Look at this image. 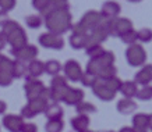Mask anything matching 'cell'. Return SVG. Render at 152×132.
I'll list each match as a JSON object with an SVG mask.
<instances>
[{
	"mask_svg": "<svg viewBox=\"0 0 152 132\" xmlns=\"http://www.w3.org/2000/svg\"><path fill=\"white\" fill-rule=\"evenodd\" d=\"M71 20H73V15L70 13V10H59V11H52L46 14L43 22L48 32L63 35L67 31H71V27H73Z\"/></svg>",
	"mask_w": 152,
	"mask_h": 132,
	"instance_id": "1",
	"label": "cell"
},
{
	"mask_svg": "<svg viewBox=\"0 0 152 132\" xmlns=\"http://www.w3.org/2000/svg\"><path fill=\"white\" fill-rule=\"evenodd\" d=\"M1 32L4 33L7 43H10V46H11V50H18V49L28 45L27 33L24 32L23 27L17 21L9 20L1 27Z\"/></svg>",
	"mask_w": 152,
	"mask_h": 132,
	"instance_id": "2",
	"label": "cell"
},
{
	"mask_svg": "<svg viewBox=\"0 0 152 132\" xmlns=\"http://www.w3.org/2000/svg\"><path fill=\"white\" fill-rule=\"evenodd\" d=\"M102 22H103V18H102L101 13H99V11H95V10H91V11H87V13L84 14L83 18L80 20L78 22L74 24L73 27H71V31L89 35V33L95 31Z\"/></svg>",
	"mask_w": 152,
	"mask_h": 132,
	"instance_id": "3",
	"label": "cell"
},
{
	"mask_svg": "<svg viewBox=\"0 0 152 132\" xmlns=\"http://www.w3.org/2000/svg\"><path fill=\"white\" fill-rule=\"evenodd\" d=\"M126 60L131 67H142L147 63V51L142 45L135 43L127 47L126 50Z\"/></svg>",
	"mask_w": 152,
	"mask_h": 132,
	"instance_id": "4",
	"label": "cell"
},
{
	"mask_svg": "<svg viewBox=\"0 0 152 132\" xmlns=\"http://www.w3.org/2000/svg\"><path fill=\"white\" fill-rule=\"evenodd\" d=\"M106 28L109 32V36L120 38L124 32L133 29V22L129 18L117 17L115 20H106Z\"/></svg>",
	"mask_w": 152,
	"mask_h": 132,
	"instance_id": "5",
	"label": "cell"
},
{
	"mask_svg": "<svg viewBox=\"0 0 152 132\" xmlns=\"http://www.w3.org/2000/svg\"><path fill=\"white\" fill-rule=\"evenodd\" d=\"M67 89H69V85H67V79L64 77H61V75L53 77L50 81V86H49L50 100H53V103L63 102V97H64Z\"/></svg>",
	"mask_w": 152,
	"mask_h": 132,
	"instance_id": "6",
	"label": "cell"
},
{
	"mask_svg": "<svg viewBox=\"0 0 152 132\" xmlns=\"http://www.w3.org/2000/svg\"><path fill=\"white\" fill-rule=\"evenodd\" d=\"M39 45L45 49H52V50H61L64 47V39L61 35H56L52 32H45L39 36Z\"/></svg>",
	"mask_w": 152,
	"mask_h": 132,
	"instance_id": "7",
	"label": "cell"
},
{
	"mask_svg": "<svg viewBox=\"0 0 152 132\" xmlns=\"http://www.w3.org/2000/svg\"><path fill=\"white\" fill-rule=\"evenodd\" d=\"M45 85H43V82L38 81L37 78H32L27 75L25 77V85H24V91H25V96H27L28 100H34V99H37L39 97L42 93V91L45 89Z\"/></svg>",
	"mask_w": 152,
	"mask_h": 132,
	"instance_id": "8",
	"label": "cell"
},
{
	"mask_svg": "<svg viewBox=\"0 0 152 132\" xmlns=\"http://www.w3.org/2000/svg\"><path fill=\"white\" fill-rule=\"evenodd\" d=\"M10 53H13V56L15 57V60H18L21 63H31L32 60L37 59L38 56V47L34 45H29L28 43L27 46H24L18 50H10Z\"/></svg>",
	"mask_w": 152,
	"mask_h": 132,
	"instance_id": "9",
	"label": "cell"
},
{
	"mask_svg": "<svg viewBox=\"0 0 152 132\" xmlns=\"http://www.w3.org/2000/svg\"><path fill=\"white\" fill-rule=\"evenodd\" d=\"M63 71H64V78L71 82H78L84 74L80 63L75 60H67L63 67Z\"/></svg>",
	"mask_w": 152,
	"mask_h": 132,
	"instance_id": "10",
	"label": "cell"
},
{
	"mask_svg": "<svg viewBox=\"0 0 152 132\" xmlns=\"http://www.w3.org/2000/svg\"><path fill=\"white\" fill-rule=\"evenodd\" d=\"M107 38H109V32H107V28H106V20H103V22H102L95 31L91 32V33L88 35L87 46H89V45H102V42H105Z\"/></svg>",
	"mask_w": 152,
	"mask_h": 132,
	"instance_id": "11",
	"label": "cell"
},
{
	"mask_svg": "<svg viewBox=\"0 0 152 132\" xmlns=\"http://www.w3.org/2000/svg\"><path fill=\"white\" fill-rule=\"evenodd\" d=\"M120 11H121V7L117 1H113V0H107L105 1L101 7V15L103 20H115L119 17Z\"/></svg>",
	"mask_w": 152,
	"mask_h": 132,
	"instance_id": "12",
	"label": "cell"
},
{
	"mask_svg": "<svg viewBox=\"0 0 152 132\" xmlns=\"http://www.w3.org/2000/svg\"><path fill=\"white\" fill-rule=\"evenodd\" d=\"M92 92H94V95L96 96L98 99H101L102 102H110L115 99V96H116V93H113L109 88L106 86L103 79H98L96 83L92 88Z\"/></svg>",
	"mask_w": 152,
	"mask_h": 132,
	"instance_id": "13",
	"label": "cell"
},
{
	"mask_svg": "<svg viewBox=\"0 0 152 132\" xmlns=\"http://www.w3.org/2000/svg\"><path fill=\"white\" fill-rule=\"evenodd\" d=\"M24 118L20 114H7L3 117V127L9 132H21Z\"/></svg>",
	"mask_w": 152,
	"mask_h": 132,
	"instance_id": "14",
	"label": "cell"
},
{
	"mask_svg": "<svg viewBox=\"0 0 152 132\" xmlns=\"http://www.w3.org/2000/svg\"><path fill=\"white\" fill-rule=\"evenodd\" d=\"M134 82L141 86H148L152 82V64H145L134 77Z\"/></svg>",
	"mask_w": 152,
	"mask_h": 132,
	"instance_id": "15",
	"label": "cell"
},
{
	"mask_svg": "<svg viewBox=\"0 0 152 132\" xmlns=\"http://www.w3.org/2000/svg\"><path fill=\"white\" fill-rule=\"evenodd\" d=\"M83 100H84V92L81 89L71 88V86H69L64 97H63V103H66L69 106H77Z\"/></svg>",
	"mask_w": 152,
	"mask_h": 132,
	"instance_id": "16",
	"label": "cell"
},
{
	"mask_svg": "<svg viewBox=\"0 0 152 132\" xmlns=\"http://www.w3.org/2000/svg\"><path fill=\"white\" fill-rule=\"evenodd\" d=\"M69 43L75 50L85 49V47H87V43H88V35H85V33H78V32H71Z\"/></svg>",
	"mask_w": 152,
	"mask_h": 132,
	"instance_id": "17",
	"label": "cell"
},
{
	"mask_svg": "<svg viewBox=\"0 0 152 132\" xmlns=\"http://www.w3.org/2000/svg\"><path fill=\"white\" fill-rule=\"evenodd\" d=\"M133 129L135 132H147L148 131V114L138 113L133 117Z\"/></svg>",
	"mask_w": 152,
	"mask_h": 132,
	"instance_id": "18",
	"label": "cell"
},
{
	"mask_svg": "<svg viewBox=\"0 0 152 132\" xmlns=\"http://www.w3.org/2000/svg\"><path fill=\"white\" fill-rule=\"evenodd\" d=\"M27 71H28V75L32 78H38L41 77L42 74L45 73V63L41 61V60H32L31 63L27 64Z\"/></svg>",
	"mask_w": 152,
	"mask_h": 132,
	"instance_id": "19",
	"label": "cell"
},
{
	"mask_svg": "<svg viewBox=\"0 0 152 132\" xmlns=\"http://www.w3.org/2000/svg\"><path fill=\"white\" fill-rule=\"evenodd\" d=\"M116 109L120 114H124V115H129V114H133L137 109V103L133 100V99H121V100L117 102V106Z\"/></svg>",
	"mask_w": 152,
	"mask_h": 132,
	"instance_id": "20",
	"label": "cell"
},
{
	"mask_svg": "<svg viewBox=\"0 0 152 132\" xmlns=\"http://www.w3.org/2000/svg\"><path fill=\"white\" fill-rule=\"evenodd\" d=\"M137 92H138V85L134 81H126L121 83L120 93L123 95L124 99H133V97H135Z\"/></svg>",
	"mask_w": 152,
	"mask_h": 132,
	"instance_id": "21",
	"label": "cell"
},
{
	"mask_svg": "<svg viewBox=\"0 0 152 132\" xmlns=\"http://www.w3.org/2000/svg\"><path fill=\"white\" fill-rule=\"evenodd\" d=\"M71 127L77 132L87 131L88 127H89V117L83 115V114H77L74 118H71Z\"/></svg>",
	"mask_w": 152,
	"mask_h": 132,
	"instance_id": "22",
	"label": "cell"
},
{
	"mask_svg": "<svg viewBox=\"0 0 152 132\" xmlns=\"http://www.w3.org/2000/svg\"><path fill=\"white\" fill-rule=\"evenodd\" d=\"M48 104H49V103H48L46 100H43L41 97H37V99H34V100H28L27 107L32 111L34 115H38V114H41V113H45Z\"/></svg>",
	"mask_w": 152,
	"mask_h": 132,
	"instance_id": "23",
	"label": "cell"
},
{
	"mask_svg": "<svg viewBox=\"0 0 152 132\" xmlns=\"http://www.w3.org/2000/svg\"><path fill=\"white\" fill-rule=\"evenodd\" d=\"M63 109L60 107L57 103H52V104H48L46 110H45V115H46L48 120H61L63 118Z\"/></svg>",
	"mask_w": 152,
	"mask_h": 132,
	"instance_id": "24",
	"label": "cell"
},
{
	"mask_svg": "<svg viewBox=\"0 0 152 132\" xmlns=\"http://www.w3.org/2000/svg\"><path fill=\"white\" fill-rule=\"evenodd\" d=\"M11 75L14 78H25L28 75L27 71V64L21 63L18 60H14L13 61V68H11Z\"/></svg>",
	"mask_w": 152,
	"mask_h": 132,
	"instance_id": "25",
	"label": "cell"
},
{
	"mask_svg": "<svg viewBox=\"0 0 152 132\" xmlns=\"http://www.w3.org/2000/svg\"><path fill=\"white\" fill-rule=\"evenodd\" d=\"M61 70H63V67H61V64L57 60H49V61L45 63V73L48 75L56 77V75H59V73Z\"/></svg>",
	"mask_w": 152,
	"mask_h": 132,
	"instance_id": "26",
	"label": "cell"
},
{
	"mask_svg": "<svg viewBox=\"0 0 152 132\" xmlns=\"http://www.w3.org/2000/svg\"><path fill=\"white\" fill-rule=\"evenodd\" d=\"M59 10H69V0H49L46 14L52 13V11H59Z\"/></svg>",
	"mask_w": 152,
	"mask_h": 132,
	"instance_id": "27",
	"label": "cell"
},
{
	"mask_svg": "<svg viewBox=\"0 0 152 132\" xmlns=\"http://www.w3.org/2000/svg\"><path fill=\"white\" fill-rule=\"evenodd\" d=\"M75 111L77 114H83V115H88L91 113H95L96 111V107L92 104V103H88V102H81L75 106Z\"/></svg>",
	"mask_w": 152,
	"mask_h": 132,
	"instance_id": "28",
	"label": "cell"
},
{
	"mask_svg": "<svg viewBox=\"0 0 152 132\" xmlns=\"http://www.w3.org/2000/svg\"><path fill=\"white\" fill-rule=\"evenodd\" d=\"M64 128L63 120H48L46 125H45V131L46 132H61Z\"/></svg>",
	"mask_w": 152,
	"mask_h": 132,
	"instance_id": "29",
	"label": "cell"
},
{
	"mask_svg": "<svg viewBox=\"0 0 152 132\" xmlns=\"http://www.w3.org/2000/svg\"><path fill=\"white\" fill-rule=\"evenodd\" d=\"M96 60L102 64V65H103V67H109V65H115L116 57H115V54H113L112 51L105 50L101 56H99V57H96Z\"/></svg>",
	"mask_w": 152,
	"mask_h": 132,
	"instance_id": "30",
	"label": "cell"
},
{
	"mask_svg": "<svg viewBox=\"0 0 152 132\" xmlns=\"http://www.w3.org/2000/svg\"><path fill=\"white\" fill-rule=\"evenodd\" d=\"M120 41L123 42V43H126V45H129V46L135 45V43L138 42V39H137V31L133 28V29L124 32V33L120 36Z\"/></svg>",
	"mask_w": 152,
	"mask_h": 132,
	"instance_id": "31",
	"label": "cell"
},
{
	"mask_svg": "<svg viewBox=\"0 0 152 132\" xmlns=\"http://www.w3.org/2000/svg\"><path fill=\"white\" fill-rule=\"evenodd\" d=\"M106 83V86L109 88L113 93H117V92H120V88H121V83H123V81L120 79L117 75L116 77H112L109 78V79H103Z\"/></svg>",
	"mask_w": 152,
	"mask_h": 132,
	"instance_id": "32",
	"label": "cell"
},
{
	"mask_svg": "<svg viewBox=\"0 0 152 132\" xmlns=\"http://www.w3.org/2000/svg\"><path fill=\"white\" fill-rule=\"evenodd\" d=\"M105 51V49L102 47V45H89L85 47V53L89 56V59H96Z\"/></svg>",
	"mask_w": 152,
	"mask_h": 132,
	"instance_id": "33",
	"label": "cell"
},
{
	"mask_svg": "<svg viewBox=\"0 0 152 132\" xmlns=\"http://www.w3.org/2000/svg\"><path fill=\"white\" fill-rule=\"evenodd\" d=\"M25 24H27L28 28L37 29V28H39L42 24H43V20H42L41 15H35V14H32V15H28L27 18H25Z\"/></svg>",
	"mask_w": 152,
	"mask_h": 132,
	"instance_id": "34",
	"label": "cell"
},
{
	"mask_svg": "<svg viewBox=\"0 0 152 132\" xmlns=\"http://www.w3.org/2000/svg\"><path fill=\"white\" fill-rule=\"evenodd\" d=\"M96 81H98V77H96V75H94V74H89V73H87V71L83 74V77H81V79H80V82L83 83L84 86L91 88V89H92L94 85L96 83Z\"/></svg>",
	"mask_w": 152,
	"mask_h": 132,
	"instance_id": "35",
	"label": "cell"
},
{
	"mask_svg": "<svg viewBox=\"0 0 152 132\" xmlns=\"http://www.w3.org/2000/svg\"><path fill=\"white\" fill-rule=\"evenodd\" d=\"M137 39L138 42H142V43H149L152 42V29L149 28H142L137 31Z\"/></svg>",
	"mask_w": 152,
	"mask_h": 132,
	"instance_id": "36",
	"label": "cell"
},
{
	"mask_svg": "<svg viewBox=\"0 0 152 132\" xmlns=\"http://www.w3.org/2000/svg\"><path fill=\"white\" fill-rule=\"evenodd\" d=\"M135 97H138L140 100H144V102L151 100L152 99V86L151 85H148V86H142L141 89H138Z\"/></svg>",
	"mask_w": 152,
	"mask_h": 132,
	"instance_id": "37",
	"label": "cell"
},
{
	"mask_svg": "<svg viewBox=\"0 0 152 132\" xmlns=\"http://www.w3.org/2000/svg\"><path fill=\"white\" fill-rule=\"evenodd\" d=\"M32 7L38 10L42 15H45L48 11V6H49V0H32Z\"/></svg>",
	"mask_w": 152,
	"mask_h": 132,
	"instance_id": "38",
	"label": "cell"
},
{
	"mask_svg": "<svg viewBox=\"0 0 152 132\" xmlns=\"http://www.w3.org/2000/svg\"><path fill=\"white\" fill-rule=\"evenodd\" d=\"M13 61L14 60L9 59L7 56L1 54L0 53V71H9L11 73V68H13Z\"/></svg>",
	"mask_w": 152,
	"mask_h": 132,
	"instance_id": "39",
	"label": "cell"
},
{
	"mask_svg": "<svg viewBox=\"0 0 152 132\" xmlns=\"http://www.w3.org/2000/svg\"><path fill=\"white\" fill-rule=\"evenodd\" d=\"M13 82V75L9 71H0V86H10Z\"/></svg>",
	"mask_w": 152,
	"mask_h": 132,
	"instance_id": "40",
	"label": "cell"
},
{
	"mask_svg": "<svg viewBox=\"0 0 152 132\" xmlns=\"http://www.w3.org/2000/svg\"><path fill=\"white\" fill-rule=\"evenodd\" d=\"M15 4H17V0H0V10L9 13L15 7Z\"/></svg>",
	"mask_w": 152,
	"mask_h": 132,
	"instance_id": "41",
	"label": "cell"
},
{
	"mask_svg": "<svg viewBox=\"0 0 152 132\" xmlns=\"http://www.w3.org/2000/svg\"><path fill=\"white\" fill-rule=\"evenodd\" d=\"M21 132H38V127L34 123H24Z\"/></svg>",
	"mask_w": 152,
	"mask_h": 132,
	"instance_id": "42",
	"label": "cell"
},
{
	"mask_svg": "<svg viewBox=\"0 0 152 132\" xmlns=\"http://www.w3.org/2000/svg\"><path fill=\"white\" fill-rule=\"evenodd\" d=\"M9 14L6 13V11H3V10H0V28L3 27L7 21H9Z\"/></svg>",
	"mask_w": 152,
	"mask_h": 132,
	"instance_id": "43",
	"label": "cell"
},
{
	"mask_svg": "<svg viewBox=\"0 0 152 132\" xmlns=\"http://www.w3.org/2000/svg\"><path fill=\"white\" fill-rule=\"evenodd\" d=\"M6 45H7V39H6V36H4V33L0 31V51L3 50L6 47Z\"/></svg>",
	"mask_w": 152,
	"mask_h": 132,
	"instance_id": "44",
	"label": "cell"
},
{
	"mask_svg": "<svg viewBox=\"0 0 152 132\" xmlns=\"http://www.w3.org/2000/svg\"><path fill=\"white\" fill-rule=\"evenodd\" d=\"M7 110V103L4 100H0V114H4Z\"/></svg>",
	"mask_w": 152,
	"mask_h": 132,
	"instance_id": "45",
	"label": "cell"
},
{
	"mask_svg": "<svg viewBox=\"0 0 152 132\" xmlns=\"http://www.w3.org/2000/svg\"><path fill=\"white\" fill-rule=\"evenodd\" d=\"M119 132H135V131L133 129V127H123V128H120Z\"/></svg>",
	"mask_w": 152,
	"mask_h": 132,
	"instance_id": "46",
	"label": "cell"
},
{
	"mask_svg": "<svg viewBox=\"0 0 152 132\" xmlns=\"http://www.w3.org/2000/svg\"><path fill=\"white\" fill-rule=\"evenodd\" d=\"M148 129L152 132V114H148Z\"/></svg>",
	"mask_w": 152,
	"mask_h": 132,
	"instance_id": "47",
	"label": "cell"
},
{
	"mask_svg": "<svg viewBox=\"0 0 152 132\" xmlns=\"http://www.w3.org/2000/svg\"><path fill=\"white\" fill-rule=\"evenodd\" d=\"M130 3H140V1H142V0H127Z\"/></svg>",
	"mask_w": 152,
	"mask_h": 132,
	"instance_id": "48",
	"label": "cell"
},
{
	"mask_svg": "<svg viewBox=\"0 0 152 132\" xmlns=\"http://www.w3.org/2000/svg\"><path fill=\"white\" fill-rule=\"evenodd\" d=\"M83 132H94V131H89V129H87V131H83Z\"/></svg>",
	"mask_w": 152,
	"mask_h": 132,
	"instance_id": "49",
	"label": "cell"
},
{
	"mask_svg": "<svg viewBox=\"0 0 152 132\" xmlns=\"http://www.w3.org/2000/svg\"><path fill=\"white\" fill-rule=\"evenodd\" d=\"M95 132H101V131H95Z\"/></svg>",
	"mask_w": 152,
	"mask_h": 132,
	"instance_id": "50",
	"label": "cell"
},
{
	"mask_svg": "<svg viewBox=\"0 0 152 132\" xmlns=\"http://www.w3.org/2000/svg\"><path fill=\"white\" fill-rule=\"evenodd\" d=\"M109 132H113V131H109Z\"/></svg>",
	"mask_w": 152,
	"mask_h": 132,
	"instance_id": "51",
	"label": "cell"
}]
</instances>
